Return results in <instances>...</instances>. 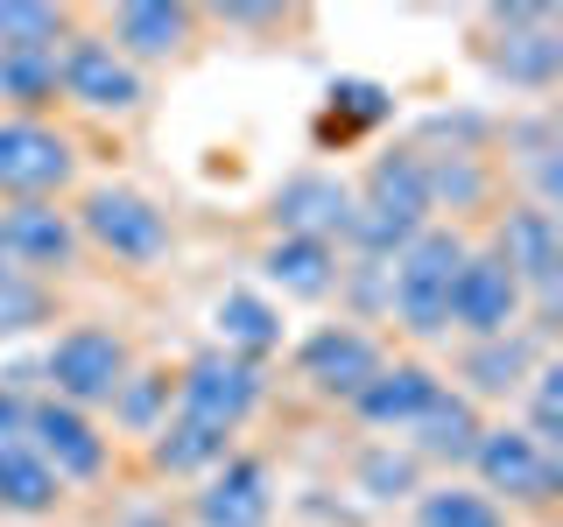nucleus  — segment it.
<instances>
[{"mask_svg":"<svg viewBox=\"0 0 563 527\" xmlns=\"http://www.w3.org/2000/svg\"><path fill=\"white\" fill-rule=\"evenodd\" d=\"M422 225H430V176H422V155L409 148H395V155H380L374 169H366V190H352V246L360 254H401Z\"/></svg>","mask_w":563,"mask_h":527,"instance_id":"f257e3e1","label":"nucleus"},{"mask_svg":"<svg viewBox=\"0 0 563 527\" xmlns=\"http://www.w3.org/2000/svg\"><path fill=\"white\" fill-rule=\"evenodd\" d=\"M472 246L444 233V225H422V233L395 254V281H387V303L395 316L416 330V338H437V330H451V281H457V260H465Z\"/></svg>","mask_w":563,"mask_h":527,"instance_id":"f03ea898","label":"nucleus"},{"mask_svg":"<svg viewBox=\"0 0 563 527\" xmlns=\"http://www.w3.org/2000/svg\"><path fill=\"white\" fill-rule=\"evenodd\" d=\"M254 408H261V366L240 359V351H198L176 380V415L205 422L219 436H233Z\"/></svg>","mask_w":563,"mask_h":527,"instance_id":"7ed1b4c3","label":"nucleus"},{"mask_svg":"<svg viewBox=\"0 0 563 527\" xmlns=\"http://www.w3.org/2000/svg\"><path fill=\"white\" fill-rule=\"evenodd\" d=\"M43 373H49V401H64V408L85 415V408H99V401L120 394V380H128V345L99 324H78L49 345Z\"/></svg>","mask_w":563,"mask_h":527,"instance_id":"20e7f679","label":"nucleus"},{"mask_svg":"<svg viewBox=\"0 0 563 527\" xmlns=\"http://www.w3.org/2000/svg\"><path fill=\"white\" fill-rule=\"evenodd\" d=\"M472 464H479V492H507V506H550L563 485L556 450H542L528 429H479L472 444Z\"/></svg>","mask_w":563,"mask_h":527,"instance_id":"39448f33","label":"nucleus"},{"mask_svg":"<svg viewBox=\"0 0 563 527\" xmlns=\"http://www.w3.org/2000/svg\"><path fill=\"white\" fill-rule=\"evenodd\" d=\"M78 233L92 246H106L113 260H134V268H148V260L169 254V218L141 198V190H113V183L78 204Z\"/></svg>","mask_w":563,"mask_h":527,"instance_id":"423d86ee","label":"nucleus"},{"mask_svg":"<svg viewBox=\"0 0 563 527\" xmlns=\"http://www.w3.org/2000/svg\"><path fill=\"white\" fill-rule=\"evenodd\" d=\"M70 169H78V155H70V141L57 127H43V120H29V113L0 120V190H8L14 204H35V198H49V190H64Z\"/></svg>","mask_w":563,"mask_h":527,"instance_id":"0eeeda50","label":"nucleus"},{"mask_svg":"<svg viewBox=\"0 0 563 527\" xmlns=\"http://www.w3.org/2000/svg\"><path fill=\"white\" fill-rule=\"evenodd\" d=\"M57 85L92 113H128L141 105V70L113 49V35H70L57 49Z\"/></svg>","mask_w":563,"mask_h":527,"instance_id":"6e6552de","label":"nucleus"},{"mask_svg":"<svg viewBox=\"0 0 563 527\" xmlns=\"http://www.w3.org/2000/svg\"><path fill=\"white\" fill-rule=\"evenodd\" d=\"M500 268L521 281V295H536L542 316L556 310V274H563V239H556V218L542 204H515L500 225Z\"/></svg>","mask_w":563,"mask_h":527,"instance_id":"1a4fd4ad","label":"nucleus"},{"mask_svg":"<svg viewBox=\"0 0 563 527\" xmlns=\"http://www.w3.org/2000/svg\"><path fill=\"white\" fill-rule=\"evenodd\" d=\"M521 316V281L500 268V254H465L451 281V324L472 330V338H507Z\"/></svg>","mask_w":563,"mask_h":527,"instance_id":"9d476101","label":"nucleus"},{"mask_svg":"<svg viewBox=\"0 0 563 527\" xmlns=\"http://www.w3.org/2000/svg\"><path fill=\"white\" fill-rule=\"evenodd\" d=\"M22 444L57 471V485L64 479H99V471H106V436L92 429V415L64 408V401H29Z\"/></svg>","mask_w":563,"mask_h":527,"instance_id":"9b49d317","label":"nucleus"},{"mask_svg":"<svg viewBox=\"0 0 563 527\" xmlns=\"http://www.w3.org/2000/svg\"><path fill=\"white\" fill-rule=\"evenodd\" d=\"M275 225L289 239H345L352 233V183L331 169H303L275 190Z\"/></svg>","mask_w":563,"mask_h":527,"instance_id":"f8f14e48","label":"nucleus"},{"mask_svg":"<svg viewBox=\"0 0 563 527\" xmlns=\"http://www.w3.org/2000/svg\"><path fill=\"white\" fill-rule=\"evenodd\" d=\"M296 366H303V380L317 386V394H339L352 401L366 380L380 373V345L366 338V330H352V324H324V330H310L303 351H296Z\"/></svg>","mask_w":563,"mask_h":527,"instance_id":"ddd939ff","label":"nucleus"},{"mask_svg":"<svg viewBox=\"0 0 563 527\" xmlns=\"http://www.w3.org/2000/svg\"><path fill=\"white\" fill-rule=\"evenodd\" d=\"M0 246H8V260H14L22 274L70 268V254H78V218H70V211H57L49 198L8 204V211H0Z\"/></svg>","mask_w":563,"mask_h":527,"instance_id":"4468645a","label":"nucleus"},{"mask_svg":"<svg viewBox=\"0 0 563 527\" xmlns=\"http://www.w3.org/2000/svg\"><path fill=\"white\" fill-rule=\"evenodd\" d=\"M268 514H275V479L261 457L211 464V479L198 492V527H268Z\"/></svg>","mask_w":563,"mask_h":527,"instance_id":"2eb2a0df","label":"nucleus"},{"mask_svg":"<svg viewBox=\"0 0 563 527\" xmlns=\"http://www.w3.org/2000/svg\"><path fill=\"white\" fill-rule=\"evenodd\" d=\"M437 380L430 366H416V359H395V366H380L374 380L352 394V408H360V422H374V429H409V422L437 401Z\"/></svg>","mask_w":563,"mask_h":527,"instance_id":"dca6fc26","label":"nucleus"},{"mask_svg":"<svg viewBox=\"0 0 563 527\" xmlns=\"http://www.w3.org/2000/svg\"><path fill=\"white\" fill-rule=\"evenodd\" d=\"M556 57H563V43L550 35V14L542 8H507L500 14V49H493V64L515 85H550Z\"/></svg>","mask_w":563,"mask_h":527,"instance_id":"f3484780","label":"nucleus"},{"mask_svg":"<svg viewBox=\"0 0 563 527\" xmlns=\"http://www.w3.org/2000/svg\"><path fill=\"white\" fill-rule=\"evenodd\" d=\"M401 436H409V457H451V464H465L472 444H479V408H472V394L437 386V401Z\"/></svg>","mask_w":563,"mask_h":527,"instance_id":"a211bd4d","label":"nucleus"},{"mask_svg":"<svg viewBox=\"0 0 563 527\" xmlns=\"http://www.w3.org/2000/svg\"><path fill=\"white\" fill-rule=\"evenodd\" d=\"M113 35H120V57H176L190 43V8H169V0H134V8L113 14Z\"/></svg>","mask_w":563,"mask_h":527,"instance_id":"6ab92c4d","label":"nucleus"},{"mask_svg":"<svg viewBox=\"0 0 563 527\" xmlns=\"http://www.w3.org/2000/svg\"><path fill=\"white\" fill-rule=\"evenodd\" d=\"M261 268H268V281L282 295L317 303V295H331V281H339V254H331L324 239H289V233H282L268 254H261Z\"/></svg>","mask_w":563,"mask_h":527,"instance_id":"aec40b11","label":"nucleus"},{"mask_svg":"<svg viewBox=\"0 0 563 527\" xmlns=\"http://www.w3.org/2000/svg\"><path fill=\"white\" fill-rule=\"evenodd\" d=\"M219 338H225L219 351H240V359L261 366V351L282 345V310L261 303V295H246V289H225L219 295Z\"/></svg>","mask_w":563,"mask_h":527,"instance_id":"412c9836","label":"nucleus"},{"mask_svg":"<svg viewBox=\"0 0 563 527\" xmlns=\"http://www.w3.org/2000/svg\"><path fill=\"white\" fill-rule=\"evenodd\" d=\"M57 500H64V485L43 457L29 444H0V514H49Z\"/></svg>","mask_w":563,"mask_h":527,"instance_id":"4be33fe9","label":"nucleus"},{"mask_svg":"<svg viewBox=\"0 0 563 527\" xmlns=\"http://www.w3.org/2000/svg\"><path fill=\"white\" fill-rule=\"evenodd\" d=\"M225 457H233V436L205 429V422H184V415L155 422V464L163 471H211Z\"/></svg>","mask_w":563,"mask_h":527,"instance_id":"5701e85b","label":"nucleus"},{"mask_svg":"<svg viewBox=\"0 0 563 527\" xmlns=\"http://www.w3.org/2000/svg\"><path fill=\"white\" fill-rule=\"evenodd\" d=\"M416 527H507V514L479 485H430L416 500Z\"/></svg>","mask_w":563,"mask_h":527,"instance_id":"b1692460","label":"nucleus"},{"mask_svg":"<svg viewBox=\"0 0 563 527\" xmlns=\"http://www.w3.org/2000/svg\"><path fill=\"white\" fill-rule=\"evenodd\" d=\"M57 85V49H0V99L14 105H49Z\"/></svg>","mask_w":563,"mask_h":527,"instance_id":"393cba45","label":"nucleus"},{"mask_svg":"<svg viewBox=\"0 0 563 527\" xmlns=\"http://www.w3.org/2000/svg\"><path fill=\"white\" fill-rule=\"evenodd\" d=\"M465 373H472V386H479V394H515V386L528 380V338H521V330L486 338V345L465 359Z\"/></svg>","mask_w":563,"mask_h":527,"instance_id":"a878e982","label":"nucleus"},{"mask_svg":"<svg viewBox=\"0 0 563 527\" xmlns=\"http://www.w3.org/2000/svg\"><path fill=\"white\" fill-rule=\"evenodd\" d=\"M64 8L49 0H0V49H57Z\"/></svg>","mask_w":563,"mask_h":527,"instance_id":"bb28decb","label":"nucleus"},{"mask_svg":"<svg viewBox=\"0 0 563 527\" xmlns=\"http://www.w3.org/2000/svg\"><path fill=\"white\" fill-rule=\"evenodd\" d=\"M395 113V99L380 92V85H366V78H345V85H331V113H324V134H360V127H380V120Z\"/></svg>","mask_w":563,"mask_h":527,"instance_id":"cd10ccee","label":"nucleus"},{"mask_svg":"<svg viewBox=\"0 0 563 527\" xmlns=\"http://www.w3.org/2000/svg\"><path fill=\"white\" fill-rule=\"evenodd\" d=\"M49 316V289L35 274H0V338H8V330H29V324H43Z\"/></svg>","mask_w":563,"mask_h":527,"instance_id":"c85d7f7f","label":"nucleus"},{"mask_svg":"<svg viewBox=\"0 0 563 527\" xmlns=\"http://www.w3.org/2000/svg\"><path fill=\"white\" fill-rule=\"evenodd\" d=\"M536 401H528V436H536L542 450H556V436H563V373L556 366H536Z\"/></svg>","mask_w":563,"mask_h":527,"instance_id":"c756f323","label":"nucleus"},{"mask_svg":"<svg viewBox=\"0 0 563 527\" xmlns=\"http://www.w3.org/2000/svg\"><path fill=\"white\" fill-rule=\"evenodd\" d=\"M360 485L374 492V500H401V492H416V457L409 450H374L360 464Z\"/></svg>","mask_w":563,"mask_h":527,"instance_id":"7c9ffc66","label":"nucleus"},{"mask_svg":"<svg viewBox=\"0 0 563 527\" xmlns=\"http://www.w3.org/2000/svg\"><path fill=\"white\" fill-rule=\"evenodd\" d=\"M163 401H169L163 373H128L120 394H113V408H120V422H134V429H155V408H163Z\"/></svg>","mask_w":563,"mask_h":527,"instance_id":"2f4dec72","label":"nucleus"},{"mask_svg":"<svg viewBox=\"0 0 563 527\" xmlns=\"http://www.w3.org/2000/svg\"><path fill=\"white\" fill-rule=\"evenodd\" d=\"M22 429H29V401L14 380H0V444H22Z\"/></svg>","mask_w":563,"mask_h":527,"instance_id":"473e14b6","label":"nucleus"},{"mask_svg":"<svg viewBox=\"0 0 563 527\" xmlns=\"http://www.w3.org/2000/svg\"><path fill=\"white\" fill-rule=\"evenodd\" d=\"M0 274H14V260H8V246H0Z\"/></svg>","mask_w":563,"mask_h":527,"instance_id":"72a5a7b5","label":"nucleus"}]
</instances>
